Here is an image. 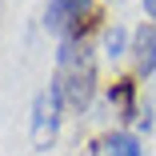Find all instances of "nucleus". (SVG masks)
Instances as JSON below:
<instances>
[{"instance_id":"nucleus-5","label":"nucleus","mask_w":156,"mask_h":156,"mask_svg":"<svg viewBox=\"0 0 156 156\" xmlns=\"http://www.w3.org/2000/svg\"><path fill=\"white\" fill-rule=\"evenodd\" d=\"M108 156H144V152H140V140L136 136H124L120 132V136L108 140Z\"/></svg>"},{"instance_id":"nucleus-1","label":"nucleus","mask_w":156,"mask_h":156,"mask_svg":"<svg viewBox=\"0 0 156 156\" xmlns=\"http://www.w3.org/2000/svg\"><path fill=\"white\" fill-rule=\"evenodd\" d=\"M56 92L64 96L68 108H88L96 96V60L92 48L80 36H64L60 40V56H56Z\"/></svg>"},{"instance_id":"nucleus-6","label":"nucleus","mask_w":156,"mask_h":156,"mask_svg":"<svg viewBox=\"0 0 156 156\" xmlns=\"http://www.w3.org/2000/svg\"><path fill=\"white\" fill-rule=\"evenodd\" d=\"M112 100H116V104H120L124 112L132 116V84H128V80H120V84L112 88Z\"/></svg>"},{"instance_id":"nucleus-3","label":"nucleus","mask_w":156,"mask_h":156,"mask_svg":"<svg viewBox=\"0 0 156 156\" xmlns=\"http://www.w3.org/2000/svg\"><path fill=\"white\" fill-rule=\"evenodd\" d=\"M92 8V0H48V12H44V24L52 32L64 36H80V16Z\"/></svg>"},{"instance_id":"nucleus-8","label":"nucleus","mask_w":156,"mask_h":156,"mask_svg":"<svg viewBox=\"0 0 156 156\" xmlns=\"http://www.w3.org/2000/svg\"><path fill=\"white\" fill-rule=\"evenodd\" d=\"M144 12H148V16L156 20V0H144Z\"/></svg>"},{"instance_id":"nucleus-4","label":"nucleus","mask_w":156,"mask_h":156,"mask_svg":"<svg viewBox=\"0 0 156 156\" xmlns=\"http://www.w3.org/2000/svg\"><path fill=\"white\" fill-rule=\"evenodd\" d=\"M132 52H136V72L140 76H152L156 72V20L140 24V32L132 40Z\"/></svg>"},{"instance_id":"nucleus-2","label":"nucleus","mask_w":156,"mask_h":156,"mask_svg":"<svg viewBox=\"0 0 156 156\" xmlns=\"http://www.w3.org/2000/svg\"><path fill=\"white\" fill-rule=\"evenodd\" d=\"M60 104L64 96L56 92V84H48V92L32 100V144L36 148H48L56 140V124H60Z\"/></svg>"},{"instance_id":"nucleus-7","label":"nucleus","mask_w":156,"mask_h":156,"mask_svg":"<svg viewBox=\"0 0 156 156\" xmlns=\"http://www.w3.org/2000/svg\"><path fill=\"white\" fill-rule=\"evenodd\" d=\"M104 52L108 56H120L124 52V32H120V28H112V32L104 36Z\"/></svg>"}]
</instances>
